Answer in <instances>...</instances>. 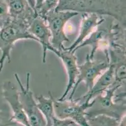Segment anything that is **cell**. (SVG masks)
<instances>
[{
	"mask_svg": "<svg viewBox=\"0 0 126 126\" xmlns=\"http://www.w3.org/2000/svg\"><path fill=\"white\" fill-rule=\"evenodd\" d=\"M51 126H81L75 121L68 119H60L55 117L53 119V124Z\"/></svg>",
	"mask_w": 126,
	"mask_h": 126,
	"instance_id": "obj_18",
	"label": "cell"
},
{
	"mask_svg": "<svg viewBox=\"0 0 126 126\" xmlns=\"http://www.w3.org/2000/svg\"><path fill=\"white\" fill-rule=\"evenodd\" d=\"M109 66V63L107 61L90 59L89 58V54H87L86 56L85 62L81 65H79V75L75 86L72 89L68 100L73 99V97L76 92L77 87L82 82H83L85 84L86 87L87 88V92H89L92 88L97 78L108 68Z\"/></svg>",
	"mask_w": 126,
	"mask_h": 126,
	"instance_id": "obj_7",
	"label": "cell"
},
{
	"mask_svg": "<svg viewBox=\"0 0 126 126\" xmlns=\"http://www.w3.org/2000/svg\"><path fill=\"white\" fill-rule=\"evenodd\" d=\"M92 105L91 101L80 102L74 100H58L53 97V106L55 117L60 119L75 121L81 126H89L86 118V111Z\"/></svg>",
	"mask_w": 126,
	"mask_h": 126,
	"instance_id": "obj_6",
	"label": "cell"
},
{
	"mask_svg": "<svg viewBox=\"0 0 126 126\" xmlns=\"http://www.w3.org/2000/svg\"><path fill=\"white\" fill-rule=\"evenodd\" d=\"M2 95L4 100L10 105L12 111L10 121L23 126H31L19 100V91L16 86L10 80L3 82Z\"/></svg>",
	"mask_w": 126,
	"mask_h": 126,
	"instance_id": "obj_8",
	"label": "cell"
},
{
	"mask_svg": "<svg viewBox=\"0 0 126 126\" xmlns=\"http://www.w3.org/2000/svg\"><path fill=\"white\" fill-rule=\"evenodd\" d=\"M121 86L114 85L100 94L92 99L91 107L86 111V118L104 115L115 118L122 122L126 117V100H118L115 97V92Z\"/></svg>",
	"mask_w": 126,
	"mask_h": 126,
	"instance_id": "obj_2",
	"label": "cell"
},
{
	"mask_svg": "<svg viewBox=\"0 0 126 126\" xmlns=\"http://www.w3.org/2000/svg\"><path fill=\"white\" fill-rule=\"evenodd\" d=\"M28 31L32 36L36 39L37 42L42 46L43 50L42 60L46 62L47 52L53 49L51 44V33L46 21L38 15L28 25Z\"/></svg>",
	"mask_w": 126,
	"mask_h": 126,
	"instance_id": "obj_10",
	"label": "cell"
},
{
	"mask_svg": "<svg viewBox=\"0 0 126 126\" xmlns=\"http://www.w3.org/2000/svg\"><path fill=\"white\" fill-rule=\"evenodd\" d=\"M59 1L60 0H44L40 8L36 11L38 15L43 18L49 11L55 10Z\"/></svg>",
	"mask_w": 126,
	"mask_h": 126,
	"instance_id": "obj_16",
	"label": "cell"
},
{
	"mask_svg": "<svg viewBox=\"0 0 126 126\" xmlns=\"http://www.w3.org/2000/svg\"><path fill=\"white\" fill-rule=\"evenodd\" d=\"M11 20L29 25L38 13L30 6L26 0H6Z\"/></svg>",
	"mask_w": 126,
	"mask_h": 126,
	"instance_id": "obj_12",
	"label": "cell"
},
{
	"mask_svg": "<svg viewBox=\"0 0 126 126\" xmlns=\"http://www.w3.org/2000/svg\"><path fill=\"white\" fill-rule=\"evenodd\" d=\"M78 15L79 13L70 10H52L43 17L51 33V44L55 49L61 50L65 47L64 44L69 42L65 30V26L70 20Z\"/></svg>",
	"mask_w": 126,
	"mask_h": 126,
	"instance_id": "obj_4",
	"label": "cell"
},
{
	"mask_svg": "<svg viewBox=\"0 0 126 126\" xmlns=\"http://www.w3.org/2000/svg\"><path fill=\"white\" fill-rule=\"evenodd\" d=\"M104 18L101 15L95 13H82L80 30L76 40L69 47L65 49L75 53V49L95 30L104 22Z\"/></svg>",
	"mask_w": 126,
	"mask_h": 126,
	"instance_id": "obj_11",
	"label": "cell"
},
{
	"mask_svg": "<svg viewBox=\"0 0 126 126\" xmlns=\"http://www.w3.org/2000/svg\"><path fill=\"white\" fill-rule=\"evenodd\" d=\"M10 117L8 113L0 109V126H15L16 124L10 121Z\"/></svg>",
	"mask_w": 126,
	"mask_h": 126,
	"instance_id": "obj_19",
	"label": "cell"
},
{
	"mask_svg": "<svg viewBox=\"0 0 126 126\" xmlns=\"http://www.w3.org/2000/svg\"><path fill=\"white\" fill-rule=\"evenodd\" d=\"M11 20L8 6L6 0H0V28L3 27Z\"/></svg>",
	"mask_w": 126,
	"mask_h": 126,
	"instance_id": "obj_17",
	"label": "cell"
},
{
	"mask_svg": "<svg viewBox=\"0 0 126 126\" xmlns=\"http://www.w3.org/2000/svg\"><path fill=\"white\" fill-rule=\"evenodd\" d=\"M21 40L37 42L28 31V25L21 22L11 20L0 28V73L3 71L6 60L11 62V52L16 42Z\"/></svg>",
	"mask_w": 126,
	"mask_h": 126,
	"instance_id": "obj_3",
	"label": "cell"
},
{
	"mask_svg": "<svg viewBox=\"0 0 126 126\" xmlns=\"http://www.w3.org/2000/svg\"><path fill=\"white\" fill-rule=\"evenodd\" d=\"M55 10L108 15L126 27V0H60Z\"/></svg>",
	"mask_w": 126,
	"mask_h": 126,
	"instance_id": "obj_1",
	"label": "cell"
},
{
	"mask_svg": "<svg viewBox=\"0 0 126 126\" xmlns=\"http://www.w3.org/2000/svg\"><path fill=\"white\" fill-rule=\"evenodd\" d=\"M51 52L54 53L62 60L67 72L68 78L67 86L62 96L60 99H57L58 100L61 101L65 100V98L69 94L70 92L72 90L75 86L79 73V64L77 63V59L75 56V53L67 50L65 47L59 50H56L53 47Z\"/></svg>",
	"mask_w": 126,
	"mask_h": 126,
	"instance_id": "obj_9",
	"label": "cell"
},
{
	"mask_svg": "<svg viewBox=\"0 0 126 126\" xmlns=\"http://www.w3.org/2000/svg\"><path fill=\"white\" fill-rule=\"evenodd\" d=\"M114 82H115L114 68L112 64H109L108 68L104 71L95 81L92 88L89 92H87L86 94L82 96V97L75 100L80 102H84L87 100L91 101L94 97L100 94L105 90L112 86L114 85Z\"/></svg>",
	"mask_w": 126,
	"mask_h": 126,
	"instance_id": "obj_13",
	"label": "cell"
},
{
	"mask_svg": "<svg viewBox=\"0 0 126 126\" xmlns=\"http://www.w3.org/2000/svg\"><path fill=\"white\" fill-rule=\"evenodd\" d=\"M89 126H121V122L116 119L104 115H99L87 119Z\"/></svg>",
	"mask_w": 126,
	"mask_h": 126,
	"instance_id": "obj_15",
	"label": "cell"
},
{
	"mask_svg": "<svg viewBox=\"0 0 126 126\" xmlns=\"http://www.w3.org/2000/svg\"><path fill=\"white\" fill-rule=\"evenodd\" d=\"M44 0H36V5H35V9H36V11H37V10H39V8H40V6H42V3H43Z\"/></svg>",
	"mask_w": 126,
	"mask_h": 126,
	"instance_id": "obj_21",
	"label": "cell"
},
{
	"mask_svg": "<svg viewBox=\"0 0 126 126\" xmlns=\"http://www.w3.org/2000/svg\"><path fill=\"white\" fill-rule=\"evenodd\" d=\"M15 77L19 86V100L31 126H47V122L39 110L36 99L30 89V73L26 74V81L23 85L17 73Z\"/></svg>",
	"mask_w": 126,
	"mask_h": 126,
	"instance_id": "obj_5",
	"label": "cell"
},
{
	"mask_svg": "<svg viewBox=\"0 0 126 126\" xmlns=\"http://www.w3.org/2000/svg\"><path fill=\"white\" fill-rule=\"evenodd\" d=\"M48 93V97H44L41 95L36 97L35 99L39 110L45 119L47 126H51L55 115L53 106V96L50 92H49Z\"/></svg>",
	"mask_w": 126,
	"mask_h": 126,
	"instance_id": "obj_14",
	"label": "cell"
},
{
	"mask_svg": "<svg viewBox=\"0 0 126 126\" xmlns=\"http://www.w3.org/2000/svg\"><path fill=\"white\" fill-rule=\"evenodd\" d=\"M27 2L28 3V4H30L32 8L35 11H36V9H35V5H36V0H26Z\"/></svg>",
	"mask_w": 126,
	"mask_h": 126,
	"instance_id": "obj_20",
	"label": "cell"
}]
</instances>
